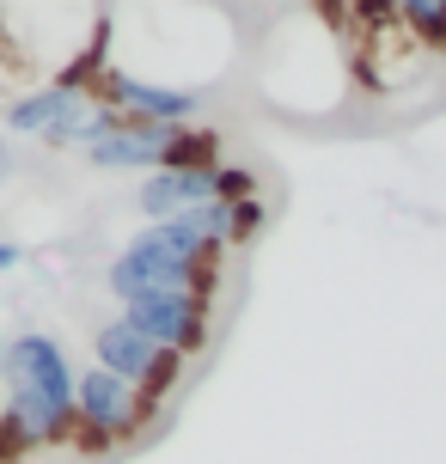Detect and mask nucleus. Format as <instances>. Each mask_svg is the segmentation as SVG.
I'll list each match as a JSON object with an SVG mask.
<instances>
[{"label": "nucleus", "mask_w": 446, "mask_h": 464, "mask_svg": "<svg viewBox=\"0 0 446 464\" xmlns=\"http://www.w3.org/2000/svg\"><path fill=\"white\" fill-rule=\"evenodd\" d=\"M80 428V367L49 330H19L0 367V464L44 446H73Z\"/></svg>", "instance_id": "f257e3e1"}, {"label": "nucleus", "mask_w": 446, "mask_h": 464, "mask_svg": "<svg viewBox=\"0 0 446 464\" xmlns=\"http://www.w3.org/2000/svg\"><path fill=\"white\" fill-rule=\"evenodd\" d=\"M104 287L117 294V305H135V300H160V294H208L220 287V269H196L189 256H178L171 245L160 238V227H141L129 245L117 251Z\"/></svg>", "instance_id": "f03ea898"}, {"label": "nucleus", "mask_w": 446, "mask_h": 464, "mask_svg": "<svg viewBox=\"0 0 446 464\" xmlns=\"http://www.w3.org/2000/svg\"><path fill=\"white\" fill-rule=\"evenodd\" d=\"M92 354H98V367H104V372H117L122 385H135V392H141L147 416H160V403L178 392V379H184V367H189L184 354L147 343V336L129 324L122 312L111 318V324L92 330Z\"/></svg>", "instance_id": "7ed1b4c3"}, {"label": "nucleus", "mask_w": 446, "mask_h": 464, "mask_svg": "<svg viewBox=\"0 0 446 464\" xmlns=\"http://www.w3.org/2000/svg\"><path fill=\"white\" fill-rule=\"evenodd\" d=\"M147 403L135 385H122L117 372H104L92 361V367L80 372V428H73V446L80 452H92V459H104V452H117L122 440H135L147 428Z\"/></svg>", "instance_id": "20e7f679"}, {"label": "nucleus", "mask_w": 446, "mask_h": 464, "mask_svg": "<svg viewBox=\"0 0 446 464\" xmlns=\"http://www.w3.org/2000/svg\"><path fill=\"white\" fill-rule=\"evenodd\" d=\"M92 116H98V98L44 80V86H31V92H19L6 104V129L13 135H31V140H55V147H86Z\"/></svg>", "instance_id": "39448f33"}, {"label": "nucleus", "mask_w": 446, "mask_h": 464, "mask_svg": "<svg viewBox=\"0 0 446 464\" xmlns=\"http://www.w3.org/2000/svg\"><path fill=\"white\" fill-rule=\"evenodd\" d=\"M98 104L117 116H135V122H171L184 129L189 116L202 111V92L196 86H165V80H147V73H129V68H111L98 80Z\"/></svg>", "instance_id": "423d86ee"}, {"label": "nucleus", "mask_w": 446, "mask_h": 464, "mask_svg": "<svg viewBox=\"0 0 446 464\" xmlns=\"http://www.w3.org/2000/svg\"><path fill=\"white\" fill-rule=\"evenodd\" d=\"M122 318L141 330L147 343L171 348V354H202L208 343V324H214V300L208 294H160V300H135L122 305Z\"/></svg>", "instance_id": "0eeeda50"}, {"label": "nucleus", "mask_w": 446, "mask_h": 464, "mask_svg": "<svg viewBox=\"0 0 446 464\" xmlns=\"http://www.w3.org/2000/svg\"><path fill=\"white\" fill-rule=\"evenodd\" d=\"M171 147H178V129L171 122H135V116H122L117 135H104L86 153V160L98 165V171H165L171 165Z\"/></svg>", "instance_id": "6e6552de"}, {"label": "nucleus", "mask_w": 446, "mask_h": 464, "mask_svg": "<svg viewBox=\"0 0 446 464\" xmlns=\"http://www.w3.org/2000/svg\"><path fill=\"white\" fill-rule=\"evenodd\" d=\"M202 202H220V165L214 171H153L141 178V214L160 227L171 214H189Z\"/></svg>", "instance_id": "1a4fd4ad"}, {"label": "nucleus", "mask_w": 446, "mask_h": 464, "mask_svg": "<svg viewBox=\"0 0 446 464\" xmlns=\"http://www.w3.org/2000/svg\"><path fill=\"white\" fill-rule=\"evenodd\" d=\"M398 19L428 55H446V0H403Z\"/></svg>", "instance_id": "9d476101"}, {"label": "nucleus", "mask_w": 446, "mask_h": 464, "mask_svg": "<svg viewBox=\"0 0 446 464\" xmlns=\"http://www.w3.org/2000/svg\"><path fill=\"white\" fill-rule=\"evenodd\" d=\"M257 227H263V202L251 196V202H233V238L245 245V238H257Z\"/></svg>", "instance_id": "9b49d317"}, {"label": "nucleus", "mask_w": 446, "mask_h": 464, "mask_svg": "<svg viewBox=\"0 0 446 464\" xmlns=\"http://www.w3.org/2000/svg\"><path fill=\"white\" fill-rule=\"evenodd\" d=\"M6 269H19V245H6V238H0V276H6Z\"/></svg>", "instance_id": "f8f14e48"}, {"label": "nucleus", "mask_w": 446, "mask_h": 464, "mask_svg": "<svg viewBox=\"0 0 446 464\" xmlns=\"http://www.w3.org/2000/svg\"><path fill=\"white\" fill-rule=\"evenodd\" d=\"M6 171H13V147L0 140V178H6Z\"/></svg>", "instance_id": "ddd939ff"}, {"label": "nucleus", "mask_w": 446, "mask_h": 464, "mask_svg": "<svg viewBox=\"0 0 446 464\" xmlns=\"http://www.w3.org/2000/svg\"><path fill=\"white\" fill-rule=\"evenodd\" d=\"M0 367H6V343H0Z\"/></svg>", "instance_id": "4468645a"}]
</instances>
